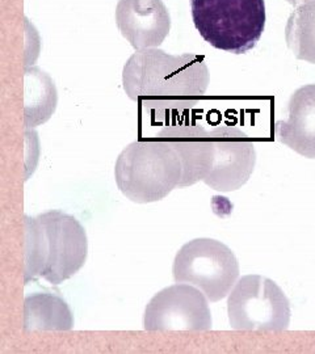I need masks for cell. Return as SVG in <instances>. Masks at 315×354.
Masks as SVG:
<instances>
[{
	"instance_id": "obj_2",
	"label": "cell",
	"mask_w": 315,
	"mask_h": 354,
	"mask_svg": "<svg viewBox=\"0 0 315 354\" xmlns=\"http://www.w3.org/2000/svg\"><path fill=\"white\" fill-rule=\"evenodd\" d=\"M26 283L42 277L51 285L71 279L89 256L86 230L74 215L49 210L35 218L24 215Z\"/></svg>"
},
{
	"instance_id": "obj_1",
	"label": "cell",
	"mask_w": 315,
	"mask_h": 354,
	"mask_svg": "<svg viewBox=\"0 0 315 354\" xmlns=\"http://www.w3.org/2000/svg\"><path fill=\"white\" fill-rule=\"evenodd\" d=\"M126 96L145 113L164 121L196 108L209 86V70L204 57L172 55L150 48L134 53L123 70Z\"/></svg>"
},
{
	"instance_id": "obj_8",
	"label": "cell",
	"mask_w": 315,
	"mask_h": 354,
	"mask_svg": "<svg viewBox=\"0 0 315 354\" xmlns=\"http://www.w3.org/2000/svg\"><path fill=\"white\" fill-rule=\"evenodd\" d=\"M210 134L212 167L204 184L224 193L240 189L251 177L256 165L253 140L238 127L228 125L215 127Z\"/></svg>"
},
{
	"instance_id": "obj_5",
	"label": "cell",
	"mask_w": 315,
	"mask_h": 354,
	"mask_svg": "<svg viewBox=\"0 0 315 354\" xmlns=\"http://www.w3.org/2000/svg\"><path fill=\"white\" fill-rule=\"evenodd\" d=\"M240 263L222 241L197 238L177 251L172 276L177 283H188L206 295L210 302L224 299L240 279Z\"/></svg>"
},
{
	"instance_id": "obj_11",
	"label": "cell",
	"mask_w": 315,
	"mask_h": 354,
	"mask_svg": "<svg viewBox=\"0 0 315 354\" xmlns=\"http://www.w3.org/2000/svg\"><path fill=\"white\" fill-rule=\"evenodd\" d=\"M275 134L290 150L315 159V84L294 91L289 100V118L276 122Z\"/></svg>"
},
{
	"instance_id": "obj_4",
	"label": "cell",
	"mask_w": 315,
	"mask_h": 354,
	"mask_svg": "<svg viewBox=\"0 0 315 354\" xmlns=\"http://www.w3.org/2000/svg\"><path fill=\"white\" fill-rule=\"evenodd\" d=\"M190 11L200 36L218 50L244 54L264 32V0H190Z\"/></svg>"
},
{
	"instance_id": "obj_7",
	"label": "cell",
	"mask_w": 315,
	"mask_h": 354,
	"mask_svg": "<svg viewBox=\"0 0 315 354\" xmlns=\"http://www.w3.org/2000/svg\"><path fill=\"white\" fill-rule=\"evenodd\" d=\"M209 299L188 283H175L156 292L145 308L146 330H209L212 329Z\"/></svg>"
},
{
	"instance_id": "obj_3",
	"label": "cell",
	"mask_w": 315,
	"mask_h": 354,
	"mask_svg": "<svg viewBox=\"0 0 315 354\" xmlns=\"http://www.w3.org/2000/svg\"><path fill=\"white\" fill-rule=\"evenodd\" d=\"M181 177L183 165L179 153L159 134L126 146L114 165L118 189L136 203L163 200L180 185Z\"/></svg>"
},
{
	"instance_id": "obj_14",
	"label": "cell",
	"mask_w": 315,
	"mask_h": 354,
	"mask_svg": "<svg viewBox=\"0 0 315 354\" xmlns=\"http://www.w3.org/2000/svg\"><path fill=\"white\" fill-rule=\"evenodd\" d=\"M285 39L297 59L315 64V0L301 4L290 15Z\"/></svg>"
},
{
	"instance_id": "obj_13",
	"label": "cell",
	"mask_w": 315,
	"mask_h": 354,
	"mask_svg": "<svg viewBox=\"0 0 315 354\" xmlns=\"http://www.w3.org/2000/svg\"><path fill=\"white\" fill-rule=\"evenodd\" d=\"M58 93L51 76L38 67L26 68L24 74V122L26 127L45 124L54 113Z\"/></svg>"
},
{
	"instance_id": "obj_6",
	"label": "cell",
	"mask_w": 315,
	"mask_h": 354,
	"mask_svg": "<svg viewBox=\"0 0 315 354\" xmlns=\"http://www.w3.org/2000/svg\"><path fill=\"white\" fill-rule=\"evenodd\" d=\"M227 315L237 330L282 332L289 327V299L275 281L243 276L228 294Z\"/></svg>"
},
{
	"instance_id": "obj_15",
	"label": "cell",
	"mask_w": 315,
	"mask_h": 354,
	"mask_svg": "<svg viewBox=\"0 0 315 354\" xmlns=\"http://www.w3.org/2000/svg\"><path fill=\"white\" fill-rule=\"evenodd\" d=\"M288 3H290L291 6H300V4H305V3H309V1H313V0H287Z\"/></svg>"
},
{
	"instance_id": "obj_12",
	"label": "cell",
	"mask_w": 315,
	"mask_h": 354,
	"mask_svg": "<svg viewBox=\"0 0 315 354\" xmlns=\"http://www.w3.org/2000/svg\"><path fill=\"white\" fill-rule=\"evenodd\" d=\"M74 327L73 313L61 297L35 292L24 301V330H70Z\"/></svg>"
},
{
	"instance_id": "obj_9",
	"label": "cell",
	"mask_w": 315,
	"mask_h": 354,
	"mask_svg": "<svg viewBox=\"0 0 315 354\" xmlns=\"http://www.w3.org/2000/svg\"><path fill=\"white\" fill-rule=\"evenodd\" d=\"M116 24L136 49L158 48L171 29V16L163 0H120Z\"/></svg>"
},
{
	"instance_id": "obj_10",
	"label": "cell",
	"mask_w": 315,
	"mask_h": 354,
	"mask_svg": "<svg viewBox=\"0 0 315 354\" xmlns=\"http://www.w3.org/2000/svg\"><path fill=\"white\" fill-rule=\"evenodd\" d=\"M159 136L168 140L177 150L183 165V177L179 188L195 185L208 177L212 167L213 143L210 131L197 124L167 125Z\"/></svg>"
}]
</instances>
